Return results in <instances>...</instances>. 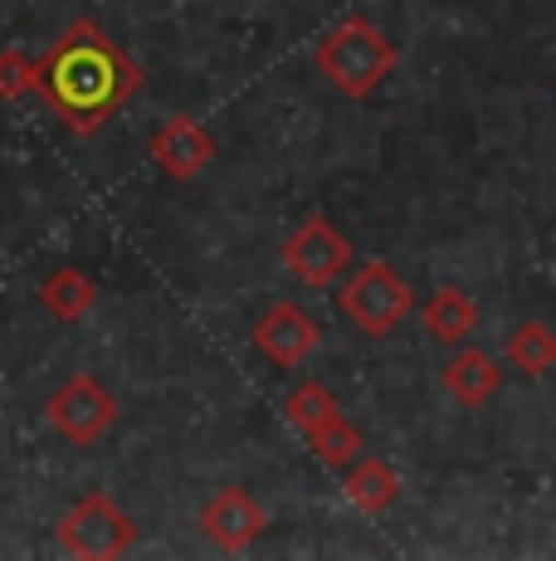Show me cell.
Segmentation results:
<instances>
[{"instance_id":"9","label":"cell","mask_w":556,"mask_h":561,"mask_svg":"<svg viewBox=\"0 0 556 561\" xmlns=\"http://www.w3.org/2000/svg\"><path fill=\"white\" fill-rule=\"evenodd\" d=\"M152 161L166 171L171 181H190V176H200V171L216 161V137H210L196 117L176 113V117H166V123L157 127Z\"/></svg>"},{"instance_id":"4","label":"cell","mask_w":556,"mask_h":561,"mask_svg":"<svg viewBox=\"0 0 556 561\" xmlns=\"http://www.w3.org/2000/svg\"><path fill=\"white\" fill-rule=\"evenodd\" d=\"M55 542L63 547L69 557H83V561H113L123 552H132L137 542V523L127 517L108 493H89L79 499L69 513L59 517L55 527Z\"/></svg>"},{"instance_id":"11","label":"cell","mask_w":556,"mask_h":561,"mask_svg":"<svg viewBox=\"0 0 556 561\" xmlns=\"http://www.w3.org/2000/svg\"><path fill=\"white\" fill-rule=\"evenodd\" d=\"M474 328H478V304L464 288H440V294L425 304V332H430L435 342H444V347L468 342Z\"/></svg>"},{"instance_id":"14","label":"cell","mask_w":556,"mask_h":561,"mask_svg":"<svg viewBox=\"0 0 556 561\" xmlns=\"http://www.w3.org/2000/svg\"><path fill=\"white\" fill-rule=\"evenodd\" d=\"M508 362L518 366L522 376H542L556 366V332L547 322H522L508 337Z\"/></svg>"},{"instance_id":"16","label":"cell","mask_w":556,"mask_h":561,"mask_svg":"<svg viewBox=\"0 0 556 561\" xmlns=\"http://www.w3.org/2000/svg\"><path fill=\"white\" fill-rule=\"evenodd\" d=\"M283 410H288V420H293L303 435H313L317 425H327L333 415H341V405H337V396L327 391L323 381H303L298 391H288V401H283Z\"/></svg>"},{"instance_id":"12","label":"cell","mask_w":556,"mask_h":561,"mask_svg":"<svg viewBox=\"0 0 556 561\" xmlns=\"http://www.w3.org/2000/svg\"><path fill=\"white\" fill-rule=\"evenodd\" d=\"M341 489H347V499L371 517L386 513L391 503L401 499V479H395V469L386 459H357L347 469V483H341Z\"/></svg>"},{"instance_id":"2","label":"cell","mask_w":556,"mask_h":561,"mask_svg":"<svg viewBox=\"0 0 556 561\" xmlns=\"http://www.w3.org/2000/svg\"><path fill=\"white\" fill-rule=\"evenodd\" d=\"M395 59H401V49L361 15L337 25L333 35L317 45V69H323L347 99H371V93L381 89V79L395 69Z\"/></svg>"},{"instance_id":"15","label":"cell","mask_w":556,"mask_h":561,"mask_svg":"<svg viewBox=\"0 0 556 561\" xmlns=\"http://www.w3.org/2000/svg\"><path fill=\"white\" fill-rule=\"evenodd\" d=\"M308 445H313V455L327 463V469H341L347 473L351 463L361 459V430L351 425L347 415H333L327 425H317L313 435H308Z\"/></svg>"},{"instance_id":"6","label":"cell","mask_w":556,"mask_h":561,"mask_svg":"<svg viewBox=\"0 0 556 561\" xmlns=\"http://www.w3.org/2000/svg\"><path fill=\"white\" fill-rule=\"evenodd\" d=\"M283 264L303 278L308 288H333L351 268V244L327 215H308L293 234L283 240Z\"/></svg>"},{"instance_id":"10","label":"cell","mask_w":556,"mask_h":561,"mask_svg":"<svg viewBox=\"0 0 556 561\" xmlns=\"http://www.w3.org/2000/svg\"><path fill=\"white\" fill-rule=\"evenodd\" d=\"M440 381H444V391L454 396L459 405L478 410V405H488V401L498 396V386H502V366L488 357V352L464 347V352H454V357L444 362Z\"/></svg>"},{"instance_id":"1","label":"cell","mask_w":556,"mask_h":561,"mask_svg":"<svg viewBox=\"0 0 556 561\" xmlns=\"http://www.w3.org/2000/svg\"><path fill=\"white\" fill-rule=\"evenodd\" d=\"M142 89V69L123 45H113L99 20H73L39 59L35 93L79 137H93L113 113H123Z\"/></svg>"},{"instance_id":"3","label":"cell","mask_w":556,"mask_h":561,"mask_svg":"<svg viewBox=\"0 0 556 561\" xmlns=\"http://www.w3.org/2000/svg\"><path fill=\"white\" fill-rule=\"evenodd\" d=\"M337 308L357 332H367V337H386V332H395V322L410 318L415 294L391 264L371 259V264H361L357 274L341 284Z\"/></svg>"},{"instance_id":"8","label":"cell","mask_w":556,"mask_h":561,"mask_svg":"<svg viewBox=\"0 0 556 561\" xmlns=\"http://www.w3.org/2000/svg\"><path fill=\"white\" fill-rule=\"evenodd\" d=\"M254 347L264 352L274 366H303L308 362V352L323 342V332H317V322L308 318L298 304H278V308H269L259 322H254Z\"/></svg>"},{"instance_id":"7","label":"cell","mask_w":556,"mask_h":561,"mask_svg":"<svg viewBox=\"0 0 556 561\" xmlns=\"http://www.w3.org/2000/svg\"><path fill=\"white\" fill-rule=\"evenodd\" d=\"M200 527H206V537L220 552H244V547H254L264 537L269 517H264L259 499L250 489H220L200 513Z\"/></svg>"},{"instance_id":"17","label":"cell","mask_w":556,"mask_h":561,"mask_svg":"<svg viewBox=\"0 0 556 561\" xmlns=\"http://www.w3.org/2000/svg\"><path fill=\"white\" fill-rule=\"evenodd\" d=\"M35 79H39V59H30L20 49H0V99L35 93Z\"/></svg>"},{"instance_id":"5","label":"cell","mask_w":556,"mask_h":561,"mask_svg":"<svg viewBox=\"0 0 556 561\" xmlns=\"http://www.w3.org/2000/svg\"><path fill=\"white\" fill-rule=\"evenodd\" d=\"M45 415H49V425H55L59 435L69 439V445L93 449V445H99V439L113 430L117 401L108 396V386H103L99 376L79 371V376H69V381H63L55 396H49Z\"/></svg>"},{"instance_id":"13","label":"cell","mask_w":556,"mask_h":561,"mask_svg":"<svg viewBox=\"0 0 556 561\" xmlns=\"http://www.w3.org/2000/svg\"><path fill=\"white\" fill-rule=\"evenodd\" d=\"M39 304H45V312H55L59 322H79L83 312L99 304V284L83 268H59V274H49L39 284Z\"/></svg>"}]
</instances>
